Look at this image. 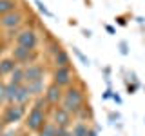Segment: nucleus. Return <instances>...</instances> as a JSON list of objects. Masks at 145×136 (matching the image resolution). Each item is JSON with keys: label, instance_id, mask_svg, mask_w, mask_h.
<instances>
[{"label": "nucleus", "instance_id": "nucleus-1", "mask_svg": "<svg viewBox=\"0 0 145 136\" xmlns=\"http://www.w3.org/2000/svg\"><path fill=\"white\" fill-rule=\"evenodd\" d=\"M82 105H84V94H82V91L76 87L67 89L65 96H63V109L67 112H80L84 109Z\"/></svg>", "mask_w": 145, "mask_h": 136}, {"label": "nucleus", "instance_id": "nucleus-2", "mask_svg": "<svg viewBox=\"0 0 145 136\" xmlns=\"http://www.w3.org/2000/svg\"><path fill=\"white\" fill-rule=\"evenodd\" d=\"M27 129L31 131H40L42 127L45 125V114L42 109H33V111L29 112V116H27V122H25Z\"/></svg>", "mask_w": 145, "mask_h": 136}, {"label": "nucleus", "instance_id": "nucleus-3", "mask_svg": "<svg viewBox=\"0 0 145 136\" xmlns=\"http://www.w3.org/2000/svg\"><path fill=\"white\" fill-rule=\"evenodd\" d=\"M16 44L20 47H25V49H35L36 44H38V36H36V33L33 29H25L16 36Z\"/></svg>", "mask_w": 145, "mask_h": 136}, {"label": "nucleus", "instance_id": "nucleus-4", "mask_svg": "<svg viewBox=\"0 0 145 136\" xmlns=\"http://www.w3.org/2000/svg\"><path fill=\"white\" fill-rule=\"evenodd\" d=\"M25 111H24V105L20 103H13L6 109V114H4V122L6 124H15V122H20L24 118Z\"/></svg>", "mask_w": 145, "mask_h": 136}, {"label": "nucleus", "instance_id": "nucleus-5", "mask_svg": "<svg viewBox=\"0 0 145 136\" xmlns=\"http://www.w3.org/2000/svg\"><path fill=\"white\" fill-rule=\"evenodd\" d=\"M44 78V67L42 65H27L24 69V82L31 84V82H40Z\"/></svg>", "mask_w": 145, "mask_h": 136}, {"label": "nucleus", "instance_id": "nucleus-6", "mask_svg": "<svg viewBox=\"0 0 145 136\" xmlns=\"http://www.w3.org/2000/svg\"><path fill=\"white\" fill-rule=\"evenodd\" d=\"M53 78H54V84L60 85V87H62V85H69L71 84V78H72L71 69H69V67H56Z\"/></svg>", "mask_w": 145, "mask_h": 136}, {"label": "nucleus", "instance_id": "nucleus-7", "mask_svg": "<svg viewBox=\"0 0 145 136\" xmlns=\"http://www.w3.org/2000/svg\"><path fill=\"white\" fill-rule=\"evenodd\" d=\"M20 22H22V13H18V11H11V13H7V15L0 16V24L4 27H7V29L18 27Z\"/></svg>", "mask_w": 145, "mask_h": 136}, {"label": "nucleus", "instance_id": "nucleus-8", "mask_svg": "<svg viewBox=\"0 0 145 136\" xmlns=\"http://www.w3.org/2000/svg\"><path fill=\"white\" fill-rule=\"evenodd\" d=\"M71 112H67L63 107H58L54 109V125L56 127H67L71 122Z\"/></svg>", "mask_w": 145, "mask_h": 136}, {"label": "nucleus", "instance_id": "nucleus-9", "mask_svg": "<svg viewBox=\"0 0 145 136\" xmlns=\"http://www.w3.org/2000/svg\"><path fill=\"white\" fill-rule=\"evenodd\" d=\"M13 56H15L16 62H29L35 58V54H33V49H25V47L18 45L15 51H13Z\"/></svg>", "mask_w": 145, "mask_h": 136}, {"label": "nucleus", "instance_id": "nucleus-10", "mask_svg": "<svg viewBox=\"0 0 145 136\" xmlns=\"http://www.w3.org/2000/svg\"><path fill=\"white\" fill-rule=\"evenodd\" d=\"M60 98H62V91H60V85H56V84H53V85H49L47 87V93H45V100H47L49 103H58L60 102Z\"/></svg>", "mask_w": 145, "mask_h": 136}, {"label": "nucleus", "instance_id": "nucleus-11", "mask_svg": "<svg viewBox=\"0 0 145 136\" xmlns=\"http://www.w3.org/2000/svg\"><path fill=\"white\" fill-rule=\"evenodd\" d=\"M16 63L18 62L15 58H6V60H2L0 62V75H9V73H13L18 67Z\"/></svg>", "mask_w": 145, "mask_h": 136}, {"label": "nucleus", "instance_id": "nucleus-12", "mask_svg": "<svg viewBox=\"0 0 145 136\" xmlns=\"http://www.w3.org/2000/svg\"><path fill=\"white\" fill-rule=\"evenodd\" d=\"M16 11V0H0V16Z\"/></svg>", "mask_w": 145, "mask_h": 136}, {"label": "nucleus", "instance_id": "nucleus-13", "mask_svg": "<svg viewBox=\"0 0 145 136\" xmlns=\"http://www.w3.org/2000/svg\"><path fill=\"white\" fill-rule=\"evenodd\" d=\"M54 63H56V67H69V54H67L63 49H60L56 54H54Z\"/></svg>", "mask_w": 145, "mask_h": 136}, {"label": "nucleus", "instance_id": "nucleus-14", "mask_svg": "<svg viewBox=\"0 0 145 136\" xmlns=\"http://www.w3.org/2000/svg\"><path fill=\"white\" fill-rule=\"evenodd\" d=\"M29 96H31L29 89H27L25 85H20V87H18V94H16V100H15V102L22 105V103H25L27 100H29Z\"/></svg>", "mask_w": 145, "mask_h": 136}, {"label": "nucleus", "instance_id": "nucleus-15", "mask_svg": "<svg viewBox=\"0 0 145 136\" xmlns=\"http://www.w3.org/2000/svg\"><path fill=\"white\" fill-rule=\"evenodd\" d=\"M18 87L20 85H15V84H9L6 85V100H9V102H15L16 100V94H18Z\"/></svg>", "mask_w": 145, "mask_h": 136}, {"label": "nucleus", "instance_id": "nucleus-16", "mask_svg": "<svg viewBox=\"0 0 145 136\" xmlns=\"http://www.w3.org/2000/svg\"><path fill=\"white\" fill-rule=\"evenodd\" d=\"M11 84H15V85L24 84V69H22V67H16V69L11 73Z\"/></svg>", "mask_w": 145, "mask_h": 136}, {"label": "nucleus", "instance_id": "nucleus-17", "mask_svg": "<svg viewBox=\"0 0 145 136\" xmlns=\"http://www.w3.org/2000/svg\"><path fill=\"white\" fill-rule=\"evenodd\" d=\"M25 87L29 89L31 94H40L44 91V84H42V80L40 82H31V84H25Z\"/></svg>", "mask_w": 145, "mask_h": 136}, {"label": "nucleus", "instance_id": "nucleus-18", "mask_svg": "<svg viewBox=\"0 0 145 136\" xmlns=\"http://www.w3.org/2000/svg\"><path fill=\"white\" fill-rule=\"evenodd\" d=\"M87 133H89V127L80 122V124L74 125V129H72L71 134H72V136H87Z\"/></svg>", "mask_w": 145, "mask_h": 136}, {"label": "nucleus", "instance_id": "nucleus-19", "mask_svg": "<svg viewBox=\"0 0 145 136\" xmlns=\"http://www.w3.org/2000/svg\"><path fill=\"white\" fill-rule=\"evenodd\" d=\"M40 136H56V125L54 124H45L40 131Z\"/></svg>", "mask_w": 145, "mask_h": 136}, {"label": "nucleus", "instance_id": "nucleus-20", "mask_svg": "<svg viewBox=\"0 0 145 136\" xmlns=\"http://www.w3.org/2000/svg\"><path fill=\"white\" fill-rule=\"evenodd\" d=\"M72 53L76 54V58H78V60H80L82 63H84V65H91V60H89V58H87V56H85L84 53L80 51L78 47H72Z\"/></svg>", "mask_w": 145, "mask_h": 136}, {"label": "nucleus", "instance_id": "nucleus-21", "mask_svg": "<svg viewBox=\"0 0 145 136\" xmlns=\"http://www.w3.org/2000/svg\"><path fill=\"white\" fill-rule=\"evenodd\" d=\"M35 4H36V7H38V11H40V13H44L45 16H51V18H53V13L49 11L47 7H45V4L42 2V0H35Z\"/></svg>", "mask_w": 145, "mask_h": 136}, {"label": "nucleus", "instance_id": "nucleus-22", "mask_svg": "<svg viewBox=\"0 0 145 136\" xmlns=\"http://www.w3.org/2000/svg\"><path fill=\"white\" fill-rule=\"evenodd\" d=\"M118 49H120V54L127 56V54H129V42H127V40H121V42L118 44Z\"/></svg>", "mask_w": 145, "mask_h": 136}, {"label": "nucleus", "instance_id": "nucleus-23", "mask_svg": "<svg viewBox=\"0 0 145 136\" xmlns=\"http://www.w3.org/2000/svg\"><path fill=\"white\" fill-rule=\"evenodd\" d=\"M138 89H140V84H129V82H127V93L129 94H134Z\"/></svg>", "mask_w": 145, "mask_h": 136}, {"label": "nucleus", "instance_id": "nucleus-24", "mask_svg": "<svg viewBox=\"0 0 145 136\" xmlns=\"http://www.w3.org/2000/svg\"><path fill=\"white\" fill-rule=\"evenodd\" d=\"M120 112H109V122L111 124H116V120H120Z\"/></svg>", "mask_w": 145, "mask_h": 136}, {"label": "nucleus", "instance_id": "nucleus-25", "mask_svg": "<svg viewBox=\"0 0 145 136\" xmlns=\"http://www.w3.org/2000/svg\"><path fill=\"white\" fill-rule=\"evenodd\" d=\"M2 102H6V85L0 82V103Z\"/></svg>", "mask_w": 145, "mask_h": 136}, {"label": "nucleus", "instance_id": "nucleus-26", "mask_svg": "<svg viewBox=\"0 0 145 136\" xmlns=\"http://www.w3.org/2000/svg\"><path fill=\"white\" fill-rule=\"evenodd\" d=\"M111 96H112V91H111V89H107L105 93L102 94V100H109V98H111Z\"/></svg>", "mask_w": 145, "mask_h": 136}, {"label": "nucleus", "instance_id": "nucleus-27", "mask_svg": "<svg viewBox=\"0 0 145 136\" xmlns=\"http://www.w3.org/2000/svg\"><path fill=\"white\" fill-rule=\"evenodd\" d=\"M116 22H118V26H127L125 16H118V18H116Z\"/></svg>", "mask_w": 145, "mask_h": 136}, {"label": "nucleus", "instance_id": "nucleus-28", "mask_svg": "<svg viewBox=\"0 0 145 136\" xmlns=\"http://www.w3.org/2000/svg\"><path fill=\"white\" fill-rule=\"evenodd\" d=\"M111 98L114 100L116 103H121V96H120V94H118V93H112V96H111Z\"/></svg>", "mask_w": 145, "mask_h": 136}, {"label": "nucleus", "instance_id": "nucleus-29", "mask_svg": "<svg viewBox=\"0 0 145 136\" xmlns=\"http://www.w3.org/2000/svg\"><path fill=\"white\" fill-rule=\"evenodd\" d=\"M105 31H107L109 35H114V33H116V29H114L112 26H105Z\"/></svg>", "mask_w": 145, "mask_h": 136}, {"label": "nucleus", "instance_id": "nucleus-30", "mask_svg": "<svg viewBox=\"0 0 145 136\" xmlns=\"http://www.w3.org/2000/svg\"><path fill=\"white\" fill-rule=\"evenodd\" d=\"M82 35H84L85 38H91V35H93V33H91L89 29H84V31H82Z\"/></svg>", "mask_w": 145, "mask_h": 136}, {"label": "nucleus", "instance_id": "nucleus-31", "mask_svg": "<svg viewBox=\"0 0 145 136\" xmlns=\"http://www.w3.org/2000/svg\"><path fill=\"white\" fill-rule=\"evenodd\" d=\"M87 136H98V133H96V131H93V129H89V133H87Z\"/></svg>", "mask_w": 145, "mask_h": 136}, {"label": "nucleus", "instance_id": "nucleus-32", "mask_svg": "<svg viewBox=\"0 0 145 136\" xmlns=\"http://www.w3.org/2000/svg\"><path fill=\"white\" fill-rule=\"evenodd\" d=\"M65 136H72V134H69V133H67V134H65Z\"/></svg>", "mask_w": 145, "mask_h": 136}, {"label": "nucleus", "instance_id": "nucleus-33", "mask_svg": "<svg viewBox=\"0 0 145 136\" xmlns=\"http://www.w3.org/2000/svg\"><path fill=\"white\" fill-rule=\"evenodd\" d=\"M0 136H2V129H0Z\"/></svg>", "mask_w": 145, "mask_h": 136}, {"label": "nucleus", "instance_id": "nucleus-34", "mask_svg": "<svg viewBox=\"0 0 145 136\" xmlns=\"http://www.w3.org/2000/svg\"><path fill=\"white\" fill-rule=\"evenodd\" d=\"M0 51H2V49H0Z\"/></svg>", "mask_w": 145, "mask_h": 136}]
</instances>
